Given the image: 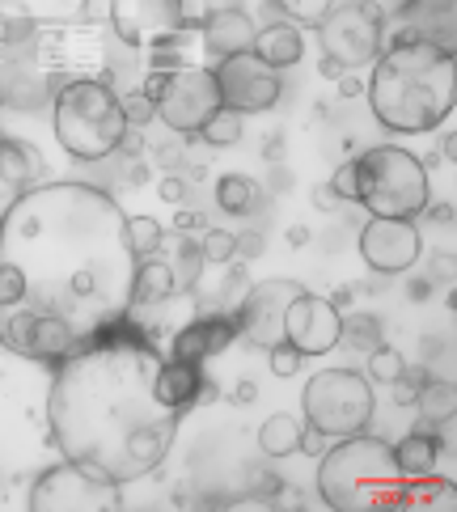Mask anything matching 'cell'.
Instances as JSON below:
<instances>
[{"label": "cell", "mask_w": 457, "mask_h": 512, "mask_svg": "<svg viewBox=\"0 0 457 512\" xmlns=\"http://www.w3.org/2000/svg\"><path fill=\"white\" fill-rule=\"evenodd\" d=\"M127 212L89 182H39L0 212V347L60 364L132 314Z\"/></svg>", "instance_id": "1"}, {"label": "cell", "mask_w": 457, "mask_h": 512, "mask_svg": "<svg viewBox=\"0 0 457 512\" xmlns=\"http://www.w3.org/2000/svg\"><path fill=\"white\" fill-rule=\"evenodd\" d=\"M161 364L157 343L127 318L51 364L47 428L68 462L119 487L166 462L187 415L161 398Z\"/></svg>", "instance_id": "2"}, {"label": "cell", "mask_w": 457, "mask_h": 512, "mask_svg": "<svg viewBox=\"0 0 457 512\" xmlns=\"http://www.w3.org/2000/svg\"><path fill=\"white\" fill-rule=\"evenodd\" d=\"M373 119L398 136L436 132L457 106V56L453 47L398 34L381 47L369 77Z\"/></svg>", "instance_id": "3"}, {"label": "cell", "mask_w": 457, "mask_h": 512, "mask_svg": "<svg viewBox=\"0 0 457 512\" xmlns=\"http://www.w3.org/2000/svg\"><path fill=\"white\" fill-rule=\"evenodd\" d=\"M407 479L394 462V449L381 436H339V445L322 449L318 462V496L326 508L369 512V508H402Z\"/></svg>", "instance_id": "4"}, {"label": "cell", "mask_w": 457, "mask_h": 512, "mask_svg": "<svg viewBox=\"0 0 457 512\" xmlns=\"http://www.w3.org/2000/svg\"><path fill=\"white\" fill-rule=\"evenodd\" d=\"M51 127L68 157L77 161H106L127 144V119L111 81L85 77L68 81L51 98Z\"/></svg>", "instance_id": "5"}, {"label": "cell", "mask_w": 457, "mask_h": 512, "mask_svg": "<svg viewBox=\"0 0 457 512\" xmlns=\"http://www.w3.org/2000/svg\"><path fill=\"white\" fill-rule=\"evenodd\" d=\"M432 199L428 166L398 144H373L356 157V204L369 216L415 221Z\"/></svg>", "instance_id": "6"}, {"label": "cell", "mask_w": 457, "mask_h": 512, "mask_svg": "<svg viewBox=\"0 0 457 512\" xmlns=\"http://www.w3.org/2000/svg\"><path fill=\"white\" fill-rule=\"evenodd\" d=\"M301 407H305V424L318 428L326 441L356 436L373 424V411H377L373 381L356 369H322L305 381Z\"/></svg>", "instance_id": "7"}, {"label": "cell", "mask_w": 457, "mask_h": 512, "mask_svg": "<svg viewBox=\"0 0 457 512\" xmlns=\"http://www.w3.org/2000/svg\"><path fill=\"white\" fill-rule=\"evenodd\" d=\"M106 34H111V26L81 22V17L77 22H39L34 51H39V64L56 81V89L85 77L102 81V72L111 68V60H106Z\"/></svg>", "instance_id": "8"}, {"label": "cell", "mask_w": 457, "mask_h": 512, "mask_svg": "<svg viewBox=\"0 0 457 512\" xmlns=\"http://www.w3.org/2000/svg\"><path fill=\"white\" fill-rule=\"evenodd\" d=\"M322 56H331L347 72L364 68L386 47V13L373 0H335V9L318 22Z\"/></svg>", "instance_id": "9"}, {"label": "cell", "mask_w": 457, "mask_h": 512, "mask_svg": "<svg viewBox=\"0 0 457 512\" xmlns=\"http://www.w3.org/2000/svg\"><path fill=\"white\" fill-rule=\"evenodd\" d=\"M30 508L34 512H111V508H123V487L98 479V474H89L64 457L60 466H47L34 479Z\"/></svg>", "instance_id": "10"}, {"label": "cell", "mask_w": 457, "mask_h": 512, "mask_svg": "<svg viewBox=\"0 0 457 512\" xmlns=\"http://www.w3.org/2000/svg\"><path fill=\"white\" fill-rule=\"evenodd\" d=\"M221 111V89H216L212 68L187 64L178 72H166V85L157 94V119L178 136H195L199 127Z\"/></svg>", "instance_id": "11"}, {"label": "cell", "mask_w": 457, "mask_h": 512, "mask_svg": "<svg viewBox=\"0 0 457 512\" xmlns=\"http://www.w3.org/2000/svg\"><path fill=\"white\" fill-rule=\"evenodd\" d=\"M212 77H216V89H221V106H229L237 115H263L284 94L280 72L263 64L254 51H237V56L216 60Z\"/></svg>", "instance_id": "12"}, {"label": "cell", "mask_w": 457, "mask_h": 512, "mask_svg": "<svg viewBox=\"0 0 457 512\" xmlns=\"http://www.w3.org/2000/svg\"><path fill=\"white\" fill-rule=\"evenodd\" d=\"M305 292V284L297 280H263V284H250L246 297L237 301L233 309V322H237V335H242L250 347H276L284 339V314H288V301Z\"/></svg>", "instance_id": "13"}, {"label": "cell", "mask_w": 457, "mask_h": 512, "mask_svg": "<svg viewBox=\"0 0 457 512\" xmlns=\"http://www.w3.org/2000/svg\"><path fill=\"white\" fill-rule=\"evenodd\" d=\"M51 98H56V81L39 64L34 34L26 43L0 47V106H9V111H43Z\"/></svg>", "instance_id": "14"}, {"label": "cell", "mask_w": 457, "mask_h": 512, "mask_svg": "<svg viewBox=\"0 0 457 512\" xmlns=\"http://www.w3.org/2000/svg\"><path fill=\"white\" fill-rule=\"evenodd\" d=\"M419 254H424V233L415 229V221L369 216V225L360 229V259L377 276H402L419 263Z\"/></svg>", "instance_id": "15"}, {"label": "cell", "mask_w": 457, "mask_h": 512, "mask_svg": "<svg viewBox=\"0 0 457 512\" xmlns=\"http://www.w3.org/2000/svg\"><path fill=\"white\" fill-rule=\"evenodd\" d=\"M187 0H111V34L127 47H157L182 30Z\"/></svg>", "instance_id": "16"}, {"label": "cell", "mask_w": 457, "mask_h": 512, "mask_svg": "<svg viewBox=\"0 0 457 512\" xmlns=\"http://www.w3.org/2000/svg\"><path fill=\"white\" fill-rule=\"evenodd\" d=\"M339 326H343V314L326 301V297H314V292H297L288 301V314H284V343H292L301 356H326L339 347Z\"/></svg>", "instance_id": "17"}, {"label": "cell", "mask_w": 457, "mask_h": 512, "mask_svg": "<svg viewBox=\"0 0 457 512\" xmlns=\"http://www.w3.org/2000/svg\"><path fill=\"white\" fill-rule=\"evenodd\" d=\"M47 178V157L30 140L0 132V212Z\"/></svg>", "instance_id": "18"}, {"label": "cell", "mask_w": 457, "mask_h": 512, "mask_svg": "<svg viewBox=\"0 0 457 512\" xmlns=\"http://www.w3.org/2000/svg\"><path fill=\"white\" fill-rule=\"evenodd\" d=\"M237 339V322L233 314H199L187 322L170 343V360H187V364H208L212 356H221L225 347Z\"/></svg>", "instance_id": "19"}, {"label": "cell", "mask_w": 457, "mask_h": 512, "mask_svg": "<svg viewBox=\"0 0 457 512\" xmlns=\"http://www.w3.org/2000/svg\"><path fill=\"white\" fill-rule=\"evenodd\" d=\"M254 17L237 5H225V9H212L204 22H199V43H204L208 56L225 60V56H237V51H250L254 47Z\"/></svg>", "instance_id": "20"}, {"label": "cell", "mask_w": 457, "mask_h": 512, "mask_svg": "<svg viewBox=\"0 0 457 512\" xmlns=\"http://www.w3.org/2000/svg\"><path fill=\"white\" fill-rule=\"evenodd\" d=\"M398 22H402V34H411V39L453 47V39H457V0H402Z\"/></svg>", "instance_id": "21"}, {"label": "cell", "mask_w": 457, "mask_h": 512, "mask_svg": "<svg viewBox=\"0 0 457 512\" xmlns=\"http://www.w3.org/2000/svg\"><path fill=\"white\" fill-rule=\"evenodd\" d=\"M216 271H221V276H212V267L204 263V271H199V280L191 288L199 314H233L237 301H242L246 288H250L246 267H237L233 259L229 263H216Z\"/></svg>", "instance_id": "22"}, {"label": "cell", "mask_w": 457, "mask_h": 512, "mask_svg": "<svg viewBox=\"0 0 457 512\" xmlns=\"http://www.w3.org/2000/svg\"><path fill=\"white\" fill-rule=\"evenodd\" d=\"M390 449H394L402 479H424V474H436V462H441V453H445V436L432 428H411Z\"/></svg>", "instance_id": "23"}, {"label": "cell", "mask_w": 457, "mask_h": 512, "mask_svg": "<svg viewBox=\"0 0 457 512\" xmlns=\"http://www.w3.org/2000/svg\"><path fill=\"white\" fill-rule=\"evenodd\" d=\"M254 56H259L263 64H271L276 72L292 68V64H301L305 56V39H301V30L292 26V22H271L263 30H254Z\"/></svg>", "instance_id": "24"}, {"label": "cell", "mask_w": 457, "mask_h": 512, "mask_svg": "<svg viewBox=\"0 0 457 512\" xmlns=\"http://www.w3.org/2000/svg\"><path fill=\"white\" fill-rule=\"evenodd\" d=\"M174 297V271L170 263H161L157 254L136 263V280H132V309L136 305H161Z\"/></svg>", "instance_id": "25"}, {"label": "cell", "mask_w": 457, "mask_h": 512, "mask_svg": "<svg viewBox=\"0 0 457 512\" xmlns=\"http://www.w3.org/2000/svg\"><path fill=\"white\" fill-rule=\"evenodd\" d=\"M411 407H419L424 424H432V428L449 424L453 411H457V386H453V377H449V381H445V377H428V381H424V390L415 394Z\"/></svg>", "instance_id": "26"}, {"label": "cell", "mask_w": 457, "mask_h": 512, "mask_svg": "<svg viewBox=\"0 0 457 512\" xmlns=\"http://www.w3.org/2000/svg\"><path fill=\"white\" fill-rule=\"evenodd\" d=\"M259 182L246 178V174H221L216 178V208L229 212V216H250V212H259Z\"/></svg>", "instance_id": "27"}, {"label": "cell", "mask_w": 457, "mask_h": 512, "mask_svg": "<svg viewBox=\"0 0 457 512\" xmlns=\"http://www.w3.org/2000/svg\"><path fill=\"white\" fill-rule=\"evenodd\" d=\"M259 449L267 457H292L301 449V424L292 415H271L259 428Z\"/></svg>", "instance_id": "28"}, {"label": "cell", "mask_w": 457, "mask_h": 512, "mask_svg": "<svg viewBox=\"0 0 457 512\" xmlns=\"http://www.w3.org/2000/svg\"><path fill=\"white\" fill-rule=\"evenodd\" d=\"M339 343H347V347H356V352L369 356L373 347L386 343V326H381L377 314H347L343 326H339Z\"/></svg>", "instance_id": "29"}, {"label": "cell", "mask_w": 457, "mask_h": 512, "mask_svg": "<svg viewBox=\"0 0 457 512\" xmlns=\"http://www.w3.org/2000/svg\"><path fill=\"white\" fill-rule=\"evenodd\" d=\"M174 292H191L195 280H199V271H204V254H199V237H187V233H178V254H174Z\"/></svg>", "instance_id": "30"}, {"label": "cell", "mask_w": 457, "mask_h": 512, "mask_svg": "<svg viewBox=\"0 0 457 512\" xmlns=\"http://www.w3.org/2000/svg\"><path fill=\"white\" fill-rule=\"evenodd\" d=\"M242 119L246 115H237V111H229V106H221V111H212V119L199 127L195 136L204 144H212V149H229V144L242 140Z\"/></svg>", "instance_id": "31"}, {"label": "cell", "mask_w": 457, "mask_h": 512, "mask_svg": "<svg viewBox=\"0 0 457 512\" xmlns=\"http://www.w3.org/2000/svg\"><path fill=\"white\" fill-rule=\"evenodd\" d=\"M161 242H166V229H161V221H153V216H127V246L136 250V259H149V254H157Z\"/></svg>", "instance_id": "32"}, {"label": "cell", "mask_w": 457, "mask_h": 512, "mask_svg": "<svg viewBox=\"0 0 457 512\" xmlns=\"http://www.w3.org/2000/svg\"><path fill=\"white\" fill-rule=\"evenodd\" d=\"M22 13L34 22H77L89 13V0H22Z\"/></svg>", "instance_id": "33"}, {"label": "cell", "mask_w": 457, "mask_h": 512, "mask_svg": "<svg viewBox=\"0 0 457 512\" xmlns=\"http://www.w3.org/2000/svg\"><path fill=\"white\" fill-rule=\"evenodd\" d=\"M271 9H280L292 26H318L335 9V0H271Z\"/></svg>", "instance_id": "34"}, {"label": "cell", "mask_w": 457, "mask_h": 512, "mask_svg": "<svg viewBox=\"0 0 457 512\" xmlns=\"http://www.w3.org/2000/svg\"><path fill=\"white\" fill-rule=\"evenodd\" d=\"M402 364H407V356H402L398 347H390V343L373 347V352H369V381H373V386H394V377L402 373Z\"/></svg>", "instance_id": "35"}, {"label": "cell", "mask_w": 457, "mask_h": 512, "mask_svg": "<svg viewBox=\"0 0 457 512\" xmlns=\"http://www.w3.org/2000/svg\"><path fill=\"white\" fill-rule=\"evenodd\" d=\"M199 254H204V263H229V259H237V233H229V229H204V233H199Z\"/></svg>", "instance_id": "36"}, {"label": "cell", "mask_w": 457, "mask_h": 512, "mask_svg": "<svg viewBox=\"0 0 457 512\" xmlns=\"http://www.w3.org/2000/svg\"><path fill=\"white\" fill-rule=\"evenodd\" d=\"M119 106H123L127 127H149L157 119V102L144 94V89H127V94H119Z\"/></svg>", "instance_id": "37"}, {"label": "cell", "mask_w": 457, "mask_h": 512, "mask_svg": "<svg viewBox=\"0 0 457 512\" xmlns=\"http://www.w3.org/2000/svg\"><path fill=\"white\" fill-rule=\"evenodd\" d=\"M428 377H432V373L424 369V364H402V373L394 377V402H398V407H411L415 394L424 390Z\"/></svg>", "instance_id": "38"}, {"label": "cell", "mask_w": 457, "mask_h": 512, "mask_svg": "<svg viewBox=\"0 0 457 512\" xmlns=\"http://www.w3.org/2000/svg\"><path fill=\"white\" fill-rule=\"evenodd\" d=\"M267 356H271V373H276V377H292V373H297L301 369V352H297V347H292V343H276V347H267Z\"/></svg>", "instance_id": "39"}, {"label": "cell", "mask_w": 457, "mask_h": 512, "mask_svg": "<svg viewBox=\"0 0 457 512\" xmlns=\"http://www.w3.org/2000/svg\"><path fill=\"white\" fill-rule=\"evenodd\" d=\"M331 191L343 199V204H356V161H343V166L331 174Z\"/></svg>", "instance_id": "40"}, {"label": "cell", "mask_w": 457, "mask_h": 512, "mask_svg": "<svg viewBox=\"0 0 457 512\" xmlns=\"http://www.w3.org/2000/svg\"><path fill=\"white\" fill-rule=\"evenodd\" d=\"M309 199H314V208H318V212H339V204H343V199L331 191V182L314 187V195H309Z\"/></svg>", "instance_id": "41"}, {"label": "cell", "mask_w": 457, "mask_h": 512, "mask_svg": "<svg viewBox=\"0 0 457 512\" xmlns=\"http://www.w3.org/2000/svg\"><path fill=\"white\" fill-rule=\"evenodd\" d=\"M322 449H326V436L318 432V428H301V449L297 453H309V457H322Z\"/></svg>", "instance_id": "42"}, {"label": "cell", "mask_w": 457, "mask_h": 512, "mask_svg": "<svg viewBox=\"0 0 457 512\" xmlns=\"http://www.w3.org/2000/svg\"><path fill=\"white\" fill-rule=\"evenodd\" d=\"M157 191H161V199H166V204H182V199H187V182L170 174V178H161Z\"/></svg>", "instance_id": "43"}, {"label": "cell", "mask_w": 457, "mask_h": 512, "mask_svg": "<svg viewBox=\"0 0 457 512\" xmlns=\"http://www.w3.org/2000/svg\"><path fill=\"white\" fill-rule=\"evenodd\" d=\"M237 254H242V259H259V254H263V237L259 233H237Z\"/></svg>", "instance_id": "44"}, {"label": "cell", "mask_w": 457, "mask_h": 512, "mask_svg": "<svg viewBox=\"0 0 457 512\" xmlns=\"http://www.w3.org/2000/svg\"><path fill=\"white\" fill-rule=\"evenodd\" d=\"M204 233V216H199V212H187V208H182V212H174V233Z\"/></svg>", "instance_id": "45"}, {"label": "cell", "mask_w": 457, "mask_h": 512, "mask_svg": "<svg viewBox=\"0 0 457 512\" xmlns=\"http://www.w3.org/2000/svg\"><path fill=\"white\" fill-rule=\"evenodd\" d=\"M254 398H259V386H254V381H237V386H233V402H237V407H250V402Z\"/></svg>", "instance_id": "46"}, {"label": "cell", "mask_w": 457, "mask_h": 512, "mask_svg": "<svg viewBox=\"0 0 457 512\" xmlns=\"http://www.w3.org/2000/svg\"><path fill=\"white\" fill-rule=\"evenodd\" d=\"M424 212L432 216V225H449V229H453V204H432V199H428Z\"/></svg>", "instance_id": "47"}, {"label": "cell", "mask_w": 457, "mask_h": 512, "mask_svg": "<svg viewBox=\"0 0 457 512\" xmlns=\"http://www.w3.org/2000/svg\"><path fill=\"white\" fill-rule=\"evenodd\" d=\"M318 72H322V77H326V81H339V77H343V72H347V68H343V64H335L331 56H322V64H318Z\"/></svg>", "instance_id": "48"}, {"label": "cell", "mask_w": 457, "mask_h": 512, "mask_svg": "<svg viewBox=\"0 0 457 512\" xmlns=\"http://www.w3.org/2000/svg\"><path fill=\"white\" fill-rule=\"evenodd\" d=\"M288 246H297V250L309 246V229H305V225H292V229H288Z\"/></svg>", "instance_id": "49"}, {"label": "cell", "mask_w": 457, "mask_h": 512, "mask_svg": "<svg viewBox=\"0 0 457 512\" xmlns=\"http://www.w3.org/2000/svg\"><path fill=\"white\" fill-rule=\"evenodd\" d=\"M339 94H343V98H352V94H360V81L352 77V72H343V77H339Z\"/></svg>", "instance_id": "50"}, {"label": "cell", "mask_w": 457, "mask_h": 512, "mask_svg": "<svg viewBox=\"0 0 457 512\" xmlns=\"http://www.w3.org/2000/svg\"><path fill=\"white\" fill-rule=\"evenodd\" d=\"M326 301H331V305L339 309V314H343V309H347V305H352V288H339V292H335V297H326Z\"/></svg>", "instance_id": "51"}, {"label": "cell", "mask_w": 457, "mask_h": 512, "mask_svg": "<svg viewBox=\"0 0 457 512\" xmlns=\"http://www.w3.org/2000/svg\"><path fill=\"white\" fill-rule=\"evenodd\" d=\"M428 288H432L428 280H411V288H407V292H411V301H424V297H428Z\"/></svg>", "instance_id": "52"}, {"label": "cell", "mask_w": 457, "mask_h": 512, "mask_svg": "<svg viewBox=\"0 0 457 512\" xmlns=\"http://www.w3.org/2000/svg\"><path fill=\"white\" fill-rule=\"evenodd\" d=\"M441 153H445V157H449V161H453V157H457V136H453V132H449V136H445V140H441Z\"/></svg>", "instance_id": "53"}, {"label": "cell", "mask_w": 457, "mask_h": 512, "mask_svg": "<svg viewBox=\"0 0 457 512\" xmlns=\"http://www.w3.org/2000/svg\"><path fill=\"white\" fill-rule=\"evenodd\" d=\"M271 187L284 191V187H288V174H284V170H276V174H271Z\"/></svg>", "instance_id": "54"}]
</instances>
